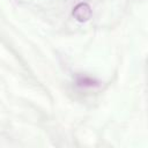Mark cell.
<instances>
[{
    "mask_svg": "<svg viewBox=\"0 0 148 148\" xmlns=\"http://www.w3.org/2000/svg\"><path fill=\"white\" fill-rule=\"evenodd\" d=\"M73 16L80 21V22H86L90 18L91 16V8L88 3L86 2H80L77 3L74 9H73Z\"/></svg>",
    "mask_w": 148,
    "mask_h": 148,
    "instance_id": "cell-1",
    "label": "cell"
},
{
    "mask_svg": "<svg viewBox=\"0 0 148 148\" xmlns=\"http://www.w3.org/2000/svg\"><path fill=\"white\" fill-rule=\"evenodd\" d=\"M77 84L79 86H88V87H92L96 84V81L90 79V77H87V76H80L77 79Z\"/></svg>",
    "mask_w": 148,
    "mask_h": 148,
    "instance_id": "cell-2",
    "label": "cell"
}]
</instances>
